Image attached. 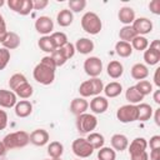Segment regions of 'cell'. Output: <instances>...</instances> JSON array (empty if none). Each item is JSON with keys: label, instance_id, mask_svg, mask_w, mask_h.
<instances>
[{"label": "cell", "instance_id": "9a60e30c", "mask_svg": "<svg viewBox=\"0 0 160 160\" xmlns=\"http://www.w3.org/2000/svg\"><path fill=\"white\" fill-rule=\"evenodd\" d=\"M88 108L89 102L85 100V98H75L70 104V111L76 116L84 114L88 110Z\"/></svg>", "mask_w": 160, "mask_h": 160}, {"label": "cell", "instance_id": "11a10c76", "mask_svg": "<svg viewBox=\"0 0 160 160\" xmlns=\"http://www.w3.org/2000/svg\"><path fill=\"white\" fill-rule=\"evenodd\" d=\"M150 48L154 49V50L160 51V41H159V40H154V41L150 44Z\"/></svg>", "mask_w": 160, "mask_h": 160}, {"label": "cell", "instance_id": "91938a15", "mask_svg": "<svg viewBox=\"0 0 160 160\" xmlns=\"http://www.w3.org/2000/svg\"><path fill=\"white\" fill-rule=\"evenodd\" d=\"M2 25H5V20H4V18H2V15L0 14V26H2Z\"/></svg>", "mask_w": 160, "mask_h": 160}, {"label": "cell", "instance_id": "5bb4252c", "mask_svg": "<svg viewBox=\"0 0 160 160\" xmlns=\"http://www.w3.org/2000/svg\"><path fill=\"white\" fill-rule=\"evenodd\" d=\"M118 18H119L120 22H122L124 25H131L134 22V20L136 19L135 18V11L130 6H122V8H120L119 14H118Z\"/></svg>", "mask_w": 160, "mask_h": 160}, {"label": "cell", "instance_id": "ab89813d", "mask_svg": "<svg viewBox=\"0 0 160 160\" xmlns=\"http://www.w3.org/2000/svg\"><path fill=\"white\" fill-rule=\"evenodd\" d=\"M86 6V1L85 0H70L69 1V8H70V11L72 12H80L85 9Z\"/></svg>", "mask_w": 160, "mask_h": 160}, {"label": "cell", "instance_id": "c3c4849f", "mask_svg": "<svg viewBox=\"0 0 160 160\" xmlns=\"http://www.w3.org/2000/svg\"><path fill=\"white\" fill-rule=\"evenodd\" d=\"M40 62L41 64H44V65H46V66H49V68H51V69H56V65H55V62H54V60L51 59V56L49 55V56H44L41 60H40Z\"/></svg>", "mask_w": 160, "mask_h": 160}, {"label": "cell", "instance_id": "2e32d148", "mask_svg": "<svg viewBox=\"0 0 160 160\" xmlns=\"http://www.w3.org/2000/svg\"><path fill=\"white\" fill-rule=\"evenodd\" d=\"M74 46H75V51H78L80 54H84V55L90 54L94 50V42H92V40H90L88 38L78 39Z\"/></svg>", "mask_w": 160, "mask_h": 160}, {"label": "cell", "instance_id": "74e56055", "mask_svg": "<svg viewBox=\"0 0 160 160\" xmlns=\"http://www.w3.org/2000/svg\"><path fill=\"white\" fill-rule=\"evenodd\" d=\"M28 80H26V78H25V75H22V74H20V72H16V74H14L10 79H9V86H10V89L14 91L16 88H19L21 84H24V82H26Z\"/></svg>", "mask_w": 160, "mask_h": 160}, {"label": "cell", "instance_id": "1f68e13d", "mask_svg": "<svg viewBox=\"0 0 160 160\" xmlns=\"http://www.w3.org/2000/svg\"><path fill=\"white\" fill-rule=\"evenodd\" d=\"M14 92H15L16 96H19V98H21V99H29V98L32 95L34 89H32V86L26 81V82L21 84L19 88H16V89L14 90Z\"/></svg>", "mask_w": 160, "mask_h": 160}, {"label": "cell", "instance_id": "603a6c76", "mask_svg": "<svg viewBox=\"0 0 160 160\" xmlns=\"http://www.w3.org/2000/svg\"><path fill=\"white\" fill-rule=\"evenodd\" d=\"M2 45L8 50H14V49L19 48V45H20V36L16 32H14V31H9L6 38H5V40L2 41Z\"/></svg>", "mask_w": 160, "mask_h": 160}, {"label": "cell", "instance_id": "f6af8a7d", "mask_svg": "<svg viewBox=\"0 0 160 160\" xmlns=\"http://www.w3.org/2000/svg\"><path fill=\"white\" fill-rule=\"evenodd\" d=\"M49 5L48 0H32V9L34 10H42Z\"/></svg>", "mask_w": 160, "mask_h": 160}, {"label": "cell", "instance_id": "4dcf8cb0", "mask_svg": "<svg viewBox=\"0 0 160 160\" xmlns=\"http://www.w3.org/2000/svg\"><path fill=\"white\" fill-rule=\"evenodd\" d=\"M136 36V32L135 30L132 29L131 25H125L120 29L119 31V38L121 41H125V42H131V40Z\"/></svg>", "mask_w": 160, "mask_h": 160}, {"label": "cell", "instance_id": "30bf717a", "mask_svg": "<svg viewBox=\"0 0 160 160\" xmlns=\"http://www.w3.org/2000/svg\"><path fill=\"white\" fill-rule=\"evenodd\" d=\"M35 29L38 32L42 34L44 36L50 34L54 29V22L49 16H39L35 21Z\"/></svg>", "mask_w": 160, "mask_h": 160}, {"label": "cell", "instance_id": "7bdbcfd3", "mask_svg": "<svg viewBox=\"0 0 160 160\" xmlns=\"http://www.w3.org/2000/svg\"><path fill=\"white\" fill-rule=\"evenodd\" d=\"M34 10L32 9V0H24V4H22V8L20 10V15H29L30 11Z\"/></svg>", "mask_w": 160, "mask_h": 160}, {"label": "cell", "instance_id": "83f0119b", "mask_svg": "<svg viewBox=\"0 0 160 160\" xmlns=\"http://www.w3.org/2000/svg\"><path fill=\"white\" fill-rule=\"evenodd\" d=\"M64 152V146L61 142L59 141H51L49 145H48V154L51 159H58V158H61Z\"/></svg>", "mask_w": 160, "mask_h": 160}, {"label": "cell", "instance_id": "cb8c5ba5", "mask_svg": "<svg viewBox=\"0 0 160 160\" xmlns=\"http://www.w3.org/2000/svg\"><path fill=\"white\" fill-rule=\"evenodd\" d=\"M102 91L105 92L106 98H116V96H119L121 94L122 86L118 81H111V82H109L108 85L104 86V90Z\"/></svg>", "mask_w": 160, "mask_h": 160}, {"label": "cell", "instance_id": "f1b7e54d", "mask_svg": "<svg viewBox=\"0 0 160 160\" xmlns=\"http://www.w3.org/2000/svg\"><path fill=\"white\" fill-rule=\"evenodd\" d=\"M38 45H39L40 50H42L45 52H50L51 54V52H54L56 50V48H55V45H54L50 35H45V36L40 38L39 41H38Z\"/></svg>", "mask_w": 160, "mask_h": 160}, {"label": "cell", "instance_id": "d6a6232c", "mask_svg": "<svg viewBox=\"0 0 160 160\" xmlns=\"http://www.w3.org/2000/svg\"><path fill=\"white\" fill-rule=\"evenodd\" d=\"M86 140L90 142V145L94 148V150L102 148L104 144H105V138H104L101 134H99V132H90V134L88 135Z\"/></svg>", "mask_w": 160, "mask_h": 160}, {"label": "cell", "instance_id": "9c48e42d", "mask_svg": "<svg viewBox=\"0 0 160 160\" xmlns=\"http://www.w3.org/2000/svg\"><path fill=\"white\" fill-rule=\"evenodd\" d=\"M132 29L135 30L136 35H146L152 30V22L151 20H149L148 18H138L134 20V22L131 24Z\"/></svg>", "mask_w": 160, "mask_h": 160}, {"label": "cell", "instance_id": "bcb514c9", "mask_svg": "<svg viewBox=\"0 0 160 160\" xmlns=\"http://www.w3.org/2000/svg\"><path fill=\"white\" fill-rule=\"evenodd\" d=\"M149 9H150V11H151L152 14L159 15V14H160V1H159V0H152V1H150Z\"/></svg>", "mask_w": 160, "mask_h": 160}, {"label": "cell", "instance_id": "6da1fadb", "mask_svg": "<svg viewBox=\"0 0 160 160\" xmlns=\"http://www.w3.org/2000/svg\"><path fill=\"white\" fill-rule=\"evenodd\" d=\"M29 142H30V135L26 131H22V130L10 132L2 139V144L6 148V150L20 149V148L26 146Z\"/></svg>", "mask_w": 160, "mask_h": 160}, {"label": "cell", "instance_id": "5b68a950", "mask_svg": "<svg viewBox=\"0 0 160 160\" xmlns=\"http://www.w3.org/2000/svg\"><path fill=\"white\" fill-rule=\"evenodd\" d=\"M98 126V119L92 114H81L76 116V129L80 134H90Z\"/></svg>", "mask_w": 160, "mask_h": 160}, {"label": "cell", "instance_id": "b9f144b4", "mask_svg": "<svg viewBox=\"0 0 160 160\" xmlns=\"http://www.w3.org/2000/svg\"><path fill=\"white\" fill-rule=\"evenodd\" d=\"M22 4H24V0H9L8 1V5H9V8L12 10V11H15V12H20V10H21V8H22Z\"/></svg>", "mask_w": 160, "mask_h": 160}, {"label": "cell", "instance_id": "7a4b0ae2", "mask_svg": "<svg viewBox=\"0 0 160 160\" xmlns=\"http://www.w3.org/2000/svg\"><path fill=\"white\" fill-rule=\"evenodd\" d=\"M81 28L88 34L96 35L100 32V30L102 28V22L98 14H95L92 11H88L81 18Z\"/></svg>", "mask_w": 160, "mask_h": 160}, {"label": "cell", "instance_id": "ac0fdd59", "mask_svg": "<svg viewBox=\"0 0 160 160\" xmlns=\"http://www.w3.org/2000/svg\"><path fill=\"white\" fill-rule=\"evenodd\" d=\"M32 111V104L28 100H20L15 105V114L18 118H28Z\"/></svg>", "mask_w": 160, "mask_h": 160}, {"label": "cell", "instance_id": "4316f807", "mask_svg": "<svg viewBox=\"0 0 160 160\" xmlns=\"http://www.w3.org/2000/svg\"><path fill=\"white\" fill-rule=\"evenodd\" d=\"M115 52L120 58H129L132 54V48H131L130 42H125V41L120 40L115 44Z\"/></svg>", "mask_w": 160, "mask_h": 160}, {"label": "cell", "instance_id": "7c38bea8", "mask_svg": "<svg viewBox=\"0 0 160 160\" xmlns=\"http://www.w3.org/2000/svg\"><path fill=\"white\" fill-rule=\"evenodd\" d=\"M90 110L94 112V114H102L108 110L109 108V101L105 96H95L91 101H90Z\"/></svg>", "mask_w": 160, "mask_h": 160}, {"label": "cell", "instance_id": "6f0895ef", "mask_svg": "<svg viewBox=\"0 0 160 160\" xmlns=\"http://www.w3.org/2000/svg\"><path fill=\"white\" fill-rule=\"evenodd\" d=\"M154 101L158 105H160V90H155V92H154Z\"/></svg>", "mask_w": 160, "mask_h": 160}, {"label": "cell", "instance_id": "8d00e7d4", "mask_svg": "<svg viewBox=\"0 0 160 160\" xmlns=\"http://www.w3.org/2000/svg\"><path fill=\"white\" fill-rule=\"evenodd\" d=\"M98 159H99V160H115V159H116V152H115V150L111 149V148L102 146V148L99 149Z\"/></svg>", "mask_w": 160, "mask_h": 160}, {"label": "cell", "instance_id": "be15d7a7", "mask_svg": "<svg viewBox=\"0 0 160 160\" xmlns=\"http://www.w3.org/2000/svg\"><path fill=\"white\" fill-rule=\"evenodd\" d=\"M44 160H50V159H44ZM51 160H52V159H51Z\"/></svg>", "mask_w": 160, "mask_h": 160}, {"label": "cell", "instance_id": "52a82bcc", "mask_svg": "<svg viewBox=\"0 0 160 160\" xmlns=\"http://www.w3.org/2000/svg\"><path fill=\"white\" fill-rule=\"evenodd\" d=\"M116 118L120 122H124V124L136 121L138 120V108H136V105L126 104V105L120 106L116 111Z\"/></svg>", "mask_w": 160, "mask_h": 160}, {"label": "cell", "instance_id": "db71d44e", "mask_svg": "<svg viewBox=\"0 0 160 160\" xmlns=\"http://www.w3.org/2000/svg\"><path fill=\"white\" fill-rule=\"evenodd\" d=\"M159 71H160V68H158L155 70V75H154V82L158 88H160V80H159Z\"/></svg>", "mask_w": 160, "mask_h": 160}, {"label": "cell", "instance_id": "f907efd6", "mask_svg": "<svg viewBox=\"0 0 160 160\" xmlns=\"http://www.w3.org/2000/svg\"><path fill=\"white\" fill-rule=\"evenodd\" d=\"M130 159L131 160H149V155L146 151H141V152L130 155Z\"/></svg>", "mask_w": 160, "mask_h": 160}, {"label": "cell", "instance_id": "680465c9", "mask_svg": "<svg viewBox=\"0 0 160 160\" xmlns=\"http://www.w3.org/2000/svg\"><path fill=\"white\" fill-rule=\"evenodd\" d=\"M6 154V148L4 146L2 141H0V156H4Z\"/></svg>", "mask_w": 160, "mask_h": 160}, {"label": "cell", "instance_id": "8fae6325", "mask_svg": "<svg viewBox=\"0 0 160 160\" xmlns=\"http://www.w3.org/2000/svg\"><path fill=\"white\" fill-rule=\"evenodd\" d=\"M50 136L45 129H36L30 134V142L35 146H44L48 144Z\"/></svg>", "mask_w": 160, "mask_h": 160}, {"label": "cell", "instance_id": "ffe728a7", "mask_svg": "<svg viewBox=\"0 0 160 160\" xmlns=\"http://www.w3.org/2000/svg\"><path fill=\"white\" fill-rule=\"evenodd\" d=\"M129 148V154L132 155V154H138V152H141V151H146V148H148V141L146 139L144 138H135L130 145L128 146Z\"/></svg>", "mask_w": 160, "mask_h": 160}, {"label": "cell", "instance_id": "3957f363", "mask_svg": "<svg viewBox=\"0 0 160 160\" xmlns=\"http://www.w3.org/2000/svg\"><path fill=\"white\" fill-rule=\"evenodd\" d=\"M104 90V84L99 78H91L90 80H85L79 86V92L82 98L88 96H98Z\"/></svg>", "mask_w": 160, "mask_h": 160}, {"label": "cell", "instance_id": "9f6ffc18", "mask_svg": "<svg viewBox=\"0 0 160 160\" xmlns=\"http://www.w3.org/2000/svg\"><path fill=\"white\" fill-rule=\"evenodd\" d=\"M155 124L159 126L160 125V108L155 110Z\"/></svg>", "mask_w": 160, "mask_h": 160}, {"label": "cell", "instance_id": "e575fe53", "mask_svg": "<svg viewBox=\"0 0 160 160\" xmlns=\"http://www.w3.org/2000/svg\"><path fill=\"white\" fill-rule=\"evenodd\" d=\"M50 38H51V40H52V42H54V45H55L56 49H60V48H62L65 44L69 42V41H68V36H66L64 32H61V31L52 32V34L50 35Z\"/></svg>", "mask_w": 160, "mask_h": 160}, {"label": "cell", "instance_id": "484cf974", "mask_svg": "<svg viewBox=\"0 0 160 160\" xmlns=\"http://www.w3.org/2000/svg\"><path fill=\"white\" fill-rule=\"evenodd\" d=\"M125 99L129 101V104L135 105V104L140 102V101L144 99V96L138 91V89H136L135 85H134V86H129V88L126 89V91H125Z\"/></svg>", "mask_w": 160, "mask_h": 160}, {"label": "cell", "instance_id": "d4e9b609", "mask_svg": "<svg viewBox=\"0 0 160 160\" xmlns=\"http://www.w3.org/2000/svg\"><path fill=\"white\" fill-rule=\"evenodd\" d=\"M138 108V120L139 121H146L152 116V108L149 104L141 102L136 105Z\"/></svg>", "mask_w": 160, "mask_h": 160}, {"label": "cell", "instance_id": "8992f818", "mask_svg": "<svg viewBox=\"0 0 160 160\" xmlns=\"http://www.w3.org/2000/svg\"><path fill=\"white\" fill-rule=\"evenodd\" d=\"M71 150L72 152L79 158V159H85L89 158L92 152H94V148L90 145V142L84 139V138H78L72 141L71 145Z\"/></svg>", "mask_w": 160, "mask_h": 160}, {"label": "cell", "instance_id": "836d02e7", "mask_svg": "<svg viewBox=\"0 0 160 160\" xmlns=\"http://www.w3.org/2000/svg\"><path fill=\"white\" fill-rule=\"evenodd\" d=\"M131 48L138 50V51H145L149 46V40L145 38V36H141V35H136L132 40H131Z\"/></svg>", "mask_w": 160, "mask_h": 160}, {"label": "cell", "instance_id": "94428289", "mask_svg": "<svg viewBox=\"0 0 160 160\" xmlns=\"http://www.w3.org/2000/svg\"><path fill=\"white\" fill-rule=\"evenodd\" d=\"M4 4H5V1H4V0H0V8H1Z\"/></svg>", "mask_w": 160, "mask_h": 160}, {"label": "cell", "instance_id": "681fc988", "mask_svg": "<svg viewBox=\"0 0 160 160\" xmlns=\"http://www.w3.org/2000/svg\"><path fill=\"white\" fill-rule=\"evenodd\" d=\"M8 126V114L4 110H0V130H4Z\"/></svg>", "mask_w": 160, "mask_h": 160}, {"label": "cell", "instance_id": "816d5d0a", "mask_svg": "<svg viewBox=\"0 0 160 160\" xmlns=\"http://www.w3.org/2000/svg\"><path fill=\"white\" fill-rule=\"evenodd\" d=\"M150 160H160V149H152L150 151Z\"/></svg>", "mask_w": 160, "mask_h": 160}, {"label": "cell", "instance_id": "e0dca14e", "mask_svg": "<svg viewBox=\"0 0 160 160\" xmlns=\"http://www.w3.org/2000/svg\"><path fill=\"white\" fill-rule=\"evenodd\" d=\"M110 142H111V146L115 151H124L129 146V140L122 134H114L111 136Z\"/></svg>", "mask_w": 160, "mask_h": 160}, {"label": "cell", "instance_id": "7402d4cb", "mask_svg": "<svg viewBox=\"0 0 160 160\" xmlns=\"http://www.w3.org/2000/svg\"><path fill=\"white\" fill-rule=\"evenodd\" d=\"M72 20H74V15H72V12H71L69 9H62V10H60V11L58 12V15H56V21H58V24H59L60 26H62V28L69 26V25L72 22Z\"/></svg>", "mask_w": 160, "mask_h": 160}, {"label": "cell", "instance_id": "ba28073f", "mask_svg": "<svg viewBox=\"0 0 160 160\" xmlns=\"http://www.w3.org/2000/svg\"><path fill=\"white\" fill-rule=\"evenodd\" d=\"M84 70L91 78H98L102 71V61L98 56H90L84 61Z\"/></svg>", "mask_w": 160, "mask_h": 160}, {"label": "cell", "instance_id": "60d3db41", "mask_svg": "<svg viewBox=\"0 0 160 160\" xmlns=\"http://www.w3.org/2000/svg\"><path fill=\"white\" fill-rule=\"evenodd\" d=\"M10 60V51L5 48L0 49V70H4Z\"/></svg>", "mask_w": 160, "mask_h": 160}, {"label": "cell", "instance_id": "d590c367", "mask_svg": "<svg viewBox=\"0 0 160 160\" xmlns=\"http://www.w3.org/2000/svg\"><path fill=\"white\" fill-rule=\"evenodd\" d=\"M50 56H51V59L54 60V62H55L56 68H58V66H62V65L69 60V59L66 58V55H65V52H64L62 48L56 49L54 52H51V54H50Z\"/></svg>", "mask_w": 160, "mask_h": 160}, {"label": "cell", "instance_id": "f35d334b", "mask_svg": "<svg viewBox=\"0 0 160 160\" xmlns=\"http://www.w3.org/2000/svg\"><path fill=\"white\" fill-rule=\"evenodd\" d=\"M135 88L138 89V91H139L142 96L149 95L150 92H152V84H151L150 81H148V80H140V81L135 85Z\"/></svg>", "mask_w": 160, "mask_h": 160}, {"label": "cell", "instance_id": "ee69618b", "mask_svg": "<svg viewBox=\"0 0 160 160\" xmlns=\"http://www.w3.org/2000/svg\"><path fill=\"white\" fill-rule=\"evenodd\" d=\"M62 50H64V52H65V55H66L68 59H71V58L74 56V54H75V46H74V44H71V42L65 44V45L62 46Z\"/></svg>", "mask_w": 160, "mask_h": 160}, {"label": "cell", "instance_id": "f546056e", "mask_svg": "<svg viewBox=\"0 0 160 160\" xmlns=\"http://www.w3.org/2000/svg\"><path fill=\"white\" fill-rule=\"evenodd\" d=\"M144 60L148 65H156L159 61H160V51L158 50H154L151 48L146 49L145 52H144Z\"/></svg>", "mask_w": 160, "mask_h": 160}, {"label": "cell", "instance_id": "d6986e66", "mask_svg": "<svg viewBox=\"0 0 160 160\" xmlns=\"http://www.w3.org/2000/svg\"><path fill=\"white\" fill-rule=\"evenodd\" d=\"M131 76H132V79L139 80V81L146 79L149 76V69H148V66L144 65V64H141V62H138V64L132 65V68H131Z\"/></svg>", "mask_w": 160, "mask_h": 160}, {"label": "cell", "instance_id": "4fadbf2b", "mask_svg": "<svg viewBox=\"0 0 160 160\" xmlns=\"http://www.w3.org/2000/svg\"><path fill=\"white\" fill-rule=\"evenodd\" d=\"M16 102H18V100H16V95L14 91L0 89V106L1 108L10 109V108L15 106Z\"/></svg>", "mask_w": 160, "mask_h": 160}, {"label": "cell", "instance_id": "277c9868", "mask_svg": "<svg viewBox=\"0 0 160 160\" xmlns=\"http://www.w3.org/2000/svg\"><path fill=\"white\" fill-rule=\"evenodd\" d=\"M32 76L34 79L39 82V84H42V85H50L52 84V81L55 80V70L39 62L35 68H34V71H32Z\"/></svg>", "mask_w": 160, "mask_h": 160}, {"label": "cell", "instance_id": "7dc6e473", "mask_svg": "<svg viewBox=\"0 0 160 160\" xmlns=\"http://www.w3.org/2000/svg\"><path fill=\"white\" fill-rule=\"evenodd\" d=\"M148 145H150V149H160V136L159 135H154L150 138V141L148 142Z\"/></svg>", "mask_w": 160, "mask_h": 160}, {"label": "cell", "instance_id": "44dd1931", "mask_svg": "<svg viewBox=\"0 0 160 160\" xmlns=\"http://www.w3.org/2000/svg\"><path fill=\"white\" fill-rule=\"evenodd\" d=\"M106 70H108V75H109L110 78H112V79H119V78L122 75V72H124V66H122V64H121L120 61L112 60V61L109 62Z\"/></svg>", "mask_w": 160, "mask_h": 160}, {"label": "cell", "instance_id": "6125c7cd", "mask_svg": "<svg viewBox=\"0 0 160 160\" xmlns=\"http://www.w3.org/2000/svg\"><path fill=\"white\" fill-rule=\"evenodd\" d=\"M52 160H61V159H60V158H58V159H52Z\"/></svg>", "mask_w": 160, "mask_h": 160}, {"label": "cell", "instance_id": "e7e4bbea", "mask_svg": "<svg viewBox=\"0 0 160 160\" xmlns=\"http://www.w3.org/2000/svg\"><path fill=\"white\" fill-rule=\"evenodd\" d=\"M76 160H80V159H76Z\"/></svg>", "mask_w": 160, "mask_h": 160}, {"label": "cell", "instance_id": "f5cc1de1", "mask_svg": "<svg viewBox=\"0 0 160 160\" xmlns=\"http://www.w3.org/2000/svg\"><path fill=\"white\" fill-rule=\"evenodd\" d=\"M8 30H6V25H2V26H0V42L2 44V41L5 40V38H6V35H8Z\"/></svg>", "mask_w": 160, "mask_h": 160}]
</instances>
